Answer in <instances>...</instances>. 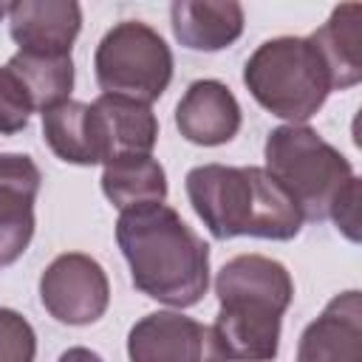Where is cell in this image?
Wrapping results in <instances>:
<instances>
[{
    "instance_id": "7a4b0ae2",
    "label": "cell",
    "mask_w": 362,
    "mask_h": 362,
    "mask_svg": "<svg viewBox=\"0 0 362 362\" xmlns=\"http://www.w3.org/2000/svg\"><path fill=\"white\" fill-rule=\"evenodd\" d=\"M215 334L229 362H272L280 351L283 314L294 300V280L280 260L238 255L215 277Z\"/></svg>"
},
{
    "instance_id": "7c38bea8",
    "label": "cell",
    "mask_w": 362,
    "mask_h": 362,
    "mask_svg": "<svg viewBox=\"0 0 362 362\" xmlns=\"http://www.w3.org/2000/svg\"><path fill=\"white\" fill-rule=\"evenodd\" d=\"M82 28V8L74 0H20L8 3V31L20 51L71 57Z\"/></svg>"
},
{
    "instance_id": "e0dca14e",
    "label": "cell",
    "mask_w": 362,
    "mask_h": 362,
    "mask_svg": "<svg viewBox=\"0 0 362 362\" xmlns=\"http://www.w3.org/2000/svg\"><path fill=\"white\" fill-rule=\"evenodd\" d=\"M102 192L119 212L141 204H164L167 173L153 156H119L102 170Z\"/></svg>"
},
{
    "instance_id": "52a82bcc",
    "label": "cell",
    "mask_w": 362,
    "mask_h": 362,
    "mask_svg": "<svg viewBox=\"0 0 362 362\" xmlns=\"http://www.w3.org/2000/svg\"><path fill=\"white\" fill-rule=\"evenodd\" d=\"M40 300L57 322L90 325L110 305V283L99 260L82 252H65L45 266Z\"/></svg>"
},
{
    "instance_id": "44dd1931",
    "label": "cell",
    "mask_w": 362,
    "mask_h": 362,
    "mask_svg": "<svg viewBox=\"0 0 362 362\" xmlns=\"http://www.w3.org/2000/svg\"><path fill=\"white\" fill-rule=\"evenodd\" d=\"M348 240H359V178L337 198L328 215Z\"/></svg>"
},
{
    "instance_id": "ffe728a7",
    "label": "cell",
    "mask_w": 362,
    "mask_h": 362,
    "mask_svg": "<svg viewBox=\"0 0 362 362\" xmlns=\"http://www.w3.org/2000/svg\"><path fill=\"white\" fill-rule=\"evenodd\" d=\"M37 334L31 322L14 311L0 308V362H34Z\"/></svg>"
},
{
    "instance_id": "5b68a950",
    "label": "cell",
    "mask_w": 362,
    "mask_h": 362,
    "mask_svg": "<svg viewBox=\"0 0 362 362\" xmlns=\"http://www.w3.org/2000/svg\"><path fill=\"white\" fill-rule=\"evenodd\" d=\"M243 85L260 107L288 124L308 122L334 90L331 74L308 37L260 42L243 65Z\"/></svg>"
},
{
    "instance_id": "9a60e30c",
    "label": "cell",
    "mask_w": 362,
    "mask_h": 362,
    "mask_svg": "<svg viewBox=\"0 0 362 362\" xmlns=\"http://www.w3.org/2000/svg\"><path fill=\"white\" fill-rule=\"evenodd\" d=\"M105 141V164L119 156H150L158 141V119L150 105L122 99V96H99L90 102Z\"/></svg>"
},
{
    "instance_id": "8fae6325",
    "label": "cell",
    "mask_w": 362,
    "mask_h": 362,
    "mask_svg": "<svg viewBox=\"0 0 362 362\" xmlns=\"http://www.w3.org/2000/svg\"><path fill=\"white\" fill-rule=\"evenodd\" d=\"M297 362H362V294L356 288L337 294L305 325Z\"/></svg>"
},
{
    "instance_id": "4fadbf2b",
    "label": "cell",
    "mask_w": 362,
    "mask_h": 362,
    "mask_svg": "<svg viewBox=\"0 0 362 362\" xmlns=\"http://www.w3.org/2000/svg\"><path fill=\"white\" fill-rule=\"evenodd\" d=\"M170 23L184 48L221 51L243 34V6L235 0H175Z\"/></svg>"
},
{
    "instance_id": "30bf717a",
    "label": "cell",
    "mask_w": 362,
    "mask_h": 362,
    "mask_svg": "<svg viewBox=\"0 0 362 362\" xmlns=\"http://www.w3.org/2000/svg\"><path fill=\"white\" fill-rule=\"evenodd\" d=\"M240 105L221 79H195L175 105L178 133L201 147L232 141L240 130Z\"/></svg>"
},
{
    "instance_id": "5bb4252c",
    "label": "cell",
    "mask_w": 362,
    "mask_h": 362,
    "mask_svg": "<svg viewBox=\"0 0 362 362\" xmlns=\"http://www.w3.org/2000/svg\"><path fill=\"white\" fill-rule=\"evenodd\" d=\"M42 136L57 158L65 164L93 167L105 164V141L93 105L88 102H62L42 113Z\"/></svg>"
},
{
    "instance_id": "ba28073f",
    "label": "cell",
    "mask_w": 362,
    "mask_h": 362,
    "mask_svg": "<svg viewBox=\"0 0 362 362\" xmlns=\"http://www.w3.org/2000/svg\"><path fill=\"white\" fill-rule=\"evenodd\" d=\"M130 362H229L212 325L181 311H153L127 334Z\"/></svg>"
},
{
    "instance_id": "277c9868",
    "label": "cell",
    "mask_w": 362,
    "mask_h": 362,
    "mask_svg": "<svg viewBox=\"0 0 362 362\" xmlns=\"http://www.w3.org/2000/svg\"><path fill=\"white\" fill-rule=\"evenodd\" d=\"M266 173L283 187L303 221H325L356 181L351 161L308 124H280L266 136Z\"/></svg>"
},
{
    "instance_id": "3957f363",
    "label": "cell",
    "mask_w": 362,
    "mask_h": 362,
    "mask_svg": "<svg viewBox=\"0 0 362 362\" xmlns=\"http://www.w3.org/2000/svg\"><path fill=\"white\" fill-rule=\"evenodd\" d=\"M195 215L218 240L266 238L291 240L303 229V218L283 187L263 167L201 164L184 178Z\"/></svg>"
},
{
    "instance_id": "d6986e66",
    "label": "cell",
    "mask_w": 362,
    "mask_h": 362,
    "mask_svg": "<svg viewBox=\"0 0 362 362\" xmlns=\"http://www.w3.org/2000/svg\"><path fill=\"white\" fill-rule=\"evenodd\" d=\"M31 113H34V105L25 85L17 79V74L8 65H3L0 68V133L14 136L25 130Z\"/></svg>"
},
{
    "instance_id": "6da1fadb",
    "label": "cell",
    "mask_w": 362,
    "mask_h": 362,
    "mask_svg": "<svg viewBox=\"0 0 362 362\" xmlns=\"http://www.w3.org/2000/svg\"><path fill=\"white\" fill-rule=\"evenodd\" d=\"M116 243L130 266L133 286L173 308L201 303L209 288V246L167 204H141L119 212Z\"/></svg>"
},
{
    "instance_id": "7402d4cb",
    "label": "cell",
    "mask_w": 362,
    "mask_h": 362,
    "mask_svg": "<svg viewBox=\"0 0 362 362\" xmlns=\"http://www.w3.org/2000/svg\"><path fill=\"white\" fill-rule=\"evenodd\" d=\"M57 362H105V359H102L96 351L85 348V345H74V348L62 351V356H59Z\"/></svg>"
},
{
    "instance_id": "2e32d148",
    "label": "cell",
    "mask_w": 362,
    "mask_h": 362,
    "mask_svg": "<svg viewBox=\"0 0 362 362\" xmlns=\"http://www.w3.org/2000/svg\"><path fill=\"white\" fill-rule=\"evenodd\" d=\"M362 6L359 3H345L337 6L331 11V17L308 37L328 74H331V85L334 90H345L354 88L362 79Z\"/></svg>"
},
{
    "instance_id": "ac0fdd59",
    "label": "cell",
    "mask_w": 362,
    "mask_h": 362,
    "mask_svg": "<svg viewBox=\"0 0 362 362\" xmlns=\"http://www.w3.org/2000/svg\"><path fill=\"white\" fill-rule=\"evenodd\" d=\"M6 65L25 85L34 110L45 113L48 107H57L71 99V90H74V59L71 57L17 51Z\"/></svg>"
},
{
    "instance_id": "9c48e42d",
    "label": "cell",
    "mask_w": 362,
    "mask_h": 362,
    "mask_svg": "<svg viewBox=\"0 0 362 362\" xmlns=\"http://www.w3.org/2000/svg\"><path fill=\"white\" fill-rule=\"evenodd\" d=\"M42 175L31 156L0 153V269L23 257L34 238V204Z\"/></svg>"
},
{
    "instance_id": "8992f818",
    "label": "cell",
    "mask_w": 362,
    "mask_h": 362,
    "mask_svg": "<svg viewBox=\"0 0 362 362\" xmlns=\"http://www.w3.org/2000/svg\"><path fill=\"white\" fill-rule=\"evenodd\" d=\"M93 74L105 96L150 105L164 96L173 79V51L147 23L122 20L99 40Z\"/></svg>"
}]
</instances>
